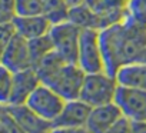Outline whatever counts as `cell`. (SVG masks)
I'll use <instances>...</instances> for the list:
<instances>
[{
	"instance_id": "obj_9",
	"label": "cell",
	"mask_w": 146,
	"mask_h": 133,
	"mask_svg": "<svg viewBox=\"0 0 146 133\" xmlns=\"http://www.w3.org/2000/svg\"><path fill=\"white\" fill-rule=\"evenodd\" d=\"M92 107L80 99L67 100L57 116L52 123V129H73V127H86Z\"/></svg>"
},
{
	"instance_id": "obj_19",
	"label": "cell",
	"mask_w": 146,
	"mask_h": 133,
	"mask_svg": "<svg viewBox=\"0 0 146 133\" xmlns=\"http://www.w3.org/2000/svg\"><path fill=\"white\" fill-rule=\"evenodd\" d=\"M46 5V16L52 22V24H57L69 20V6L64 0H44Z\"/></svg>"
},
{
	"instance_id": "obj_2",
	"label": "cell",
	"mask_w": 146,
	"mask_h": 133,
	"mask_svg": "<svg viewBox=\"0 0 146 133\" xmlns=\"http://www.w3.org/2000/svg\"><path fill=\"white\" fill-rule=\"evenodd\" d=\"M117 89L119 83L116 77L106 72L86 75L79 99L88 103L90 107L109 105L115 102Z\"/></svg>"
},
{
	"instance_id": "obj_12",
	"label": "cell",
	"mask_w": 146,
	"mask_h": 133,
	"mask_svg": "<svg viewBox=\"0 0 146 133\" xmlns=\"http://www.w3.org/2000/svg\"><path fill=\"white\" fill-rule=\"evenodd\" d=\"M40 77L36 72V69H26L22 72L15 73L13 76V89L10 96L9 106H20L26 105L32 93L37 89L40 85Z\"/></svg>"
},
{
	"instance_id": "obj_23",
	"label": "cell",
	"mask_w": 146,
	"mask_h": 133,
	"mask_svg": "<svg viewBox=\"0 0 146 133\" xmlns=\"http://www.w3.org/2000/svg\"><path fill=\"white\" fill-rule=\"evenodd\" d=\"M108 133H135L133 132V123L123 116L120 120H117L113 124V127Z\"/></svg>"
},
{
	"instance_id": "obj_7",
	"label": "cell",
	"mask_w": 146,
	"mask_h": 133,
	"mask_svg": "<svg viewBox=\"0 0 146 133\" xmlns=\"http://www.w3.org/2000/svg\"><path fill=\"white\" fill-rule=\"evenodd\" d=\"M115 103L130 122H146V90L119 86Z\"/></svg>"
},
{
	"instance_id": "obj_22",
	"label": "cell",
	"mask_w": 146,
	"mask_h": 133,
	"mask_svg": "<svg viewBox=\"0 0 146 133\" xmlns=\"http://www.w3.org/2000/svg\"><path fill=\"white\" fill-rule=\"evenodd\" d=\"M16 36V29L13 26L12 19L6 22H0V57H2L5 49L9 46V43Z\"/></svg>"
},
{
	"instance_id": "obj_17",
	"label": "cell",
	"mask_w": 146,
	"mask_h": 133,
	"mask_svg": "<svg viewBox=\"0 0 146 133\" xmlns=\"http://www.w3.org/2000/svg\"><path fill=\"white\" fill-rule=\"evenodd\" d=\"M29 42V50H30V57H32V64L33 69L47 56L53 52V44L50 40V36H42L33 40H27Z\"/></svg>"
},
{
	"instance_id": "obj_4",
	"label": "cell",
	"mask_w": 146,
	"mask_h": 133,
	"mask_svg": "<svg viewBox=\"0 0 146 133\" xmlns=\"http://www.w3.org/2000/svg\"><path fill=\"white\" fill-rule=\"evenodd\" d=\"M76 64L86 75L106 72L105 57L100 43V30L82 29Z\"/></svg>"
},
{
	"instance_id": "obj_20",
	"label": "cell",
	"mask_w": 146,
	"mask_h": 133,
	"mask_svg": "<svg viewBox=\"0 0 146 133\" xmlns=\"http://www.w3.org/2000/svg\"><path fill=\"white\" fill-rule=\"evenodd\" d=\"M125 19L146 29V0H129Z\"/></svg>"
},
{
	"instance_id": "obj_15",
	"label": "cell",
	"mask_w": 146,
	"mask_h": 133,
	"mask_svg": "<svg viewBox=\"0 0 146 133\" xmlns=\"http://www.w3.org/2000/svg\"><path fill=\"white\" fill-rule=\"evenodd\" d=\"M115 77L119 86L122 87L146 90V63L145 62L127 63L116 72Z\"/></svg>"
},
{
	"instance_id": "obj_1",
	"label": "cell",
	"mask_w": 146,
	"mask_h": 133,
	"mask_svg": "<svg viewBox=\"0 0 146 133\" xmlns=\"http://www.w3.org/2000/svg\"><path fill=\"white\" fill-rule=\"evenodd\" d=\"M106 73L115 76L122 66L140 62L146 50V29L125 19L100 30Z\"/></svg>"
},
{
	"instance_id": "obj_6",
	"label": "cell",
	"mask_w": 146,
	"mask_h": 133,
	"mask_svg": "<svg viewBox=\"0 0 146 133\" xmlns=\"http://www.w3.org/2000/svg\"><path fill=\"white\" fill-rule=\"evenodd\" d=\"M67 100H64L52 87L40 83L37 89L32 93L26 105L42 119H44L49 123H53L60 114Z\"/></svg>"
},
{
	"instance_id": "obj_16",
	"label": "cell",
	"mask_w": 146,
	"mask_h": 133,
	"mask_svg": "<svg viewBox=\"0 0 146 133\" xmlns=\"http://www.w3.org/2000/svg\"><path fill=\"white\" fill-rule=\"evenodd\" d=\"M69 22L75 23L80 29L100 30V22L96 13H93L86 5L75 6L69 9Z\"/></svg>"
},
{
	"instance_id": "obj_14",
	"label": "cell",
	"mask_w": 146,
	"mask_h": 133,
	"mask_svg": "<svg viewBox=\"0 0 146 133\" xmlns=\"http://www.w3.org/2000/svg\"><path fill=\"white\" fill-rule=\"evenodd\" d=\"M12 22L16 29V34L22 36L26 40H33V39L49 34V32L53 26L46 15L27 16V17L13 16Z\"/></svg>"
},
{
	"instance_id": "obj_25",
	"label": "cell",
	"mask_w": 146,
	"mask_h": 133,
	"mask_svg": "<svg viewBox=\"0 0 146 133\" xmlns=\"http://www.w3.org/2000/svg\"><path fill=\"white\" fill-rule=\"evenodd\" d=\"M133 132L135 133H146V122H135L133 123Z\"/></svg>"
},
{
	"instance_id": "obj_28",
	"label": "cell",
	"mask_w": 146,
	"mask_h": 133,
	"mask_svg": "<svg viewBox=\"0 0 146 133\" xmlns=\"http://www.w3.org/2000/svg\"><path fill=\"white\" fill-rule=\"evenodd\" d=\"M140 62H145V63H146V50H145V54H143V57H142Z\"/></svg>"
},
{
	"instance_id": "obj_21",
	"label": "cell",
	"mask_w": 146,
	"mask_h": 133,
	"mask_svg": "<svg viewBox=\"0 0 146 133\" xmlns=\"http://www.w3.org/2000/svg\"><path fill=\"white\" fill-rule=\"evenodd\" d=\"M15 73L0 63V106H9Z\"/></svg>"
},
{
	"instance_id": "obj_10",
	"label": "cell",
	"mask_w": 146,
	"mask_h": 133,
	"mask_svg": "<svg viewBox=\"0 0 146 133\" xmlns=\"http://www.w3.org/2000/svg\"><path fill=\"white\" fill-rule=\"evenodd\" d=\"M129 0H86V6L98 15L100 30L125 20Z\"/></svg>"
},
{
	"instance_id": "obj_18",
	"label": "cell",
	"mask_w": 146,
	"mask_h": 133,
	"mask_svg": "<svg viewBox=\"0 0 146 133\" xmlns=\"http://www.w3.org/2000/svg\"><path fill=\"white\" fill-rule=\"evenodd\" d=\"M46 13L44 0H15V16H40Z\"/></svg>"
},
{
	"instance_id": "obj_5",
	"label": "cell",
	"mask_w": 146,
	"mask_h": 133,
	"mask_svg": "<svg viewBox=\"0 0 146 133\" xmlns=\"http://www.w3.org/2000/svg\"><path fill=\"white\" fill-rule=\"evenodd\" d=\"M80 34H82V29L69 20L53 24L49 32L53 44V52L67 63H76Z\"/></svg>"
},
{
	"instance_id": "obj_3",
	"label": "cell",
	"mask_w": 146,
	"mask_h": 133,
	"mask_svg": "<svg viewBox=\"0 0 146 133\" xmlns=\"http://www.w3.org/2000/svg\"><path fill=\"white\" fill-rule=\"evenodd\" d=\"M85 76L86 73L76 63H63L42 83L52 87L64 100H75L80 97Z\"/></svg>"
},
{
	"instance_id": "obj_13",
	"label": "cell",
	"mask_w": 146,
	"mask_h": 133,
	"mask_svg": "<svg viewBox=\"0 0 146 133\" xmlns=\"http://www.w3.org/2000/svg\"><path fill=\"white\" fill-rule=\"evenodd\" d=\"M123 117L122 110L113 102L109 105L92 107L86 127L90 133H108L113 124Z\"/></svg>"
},
{
	"instance_id": "obj_24",
	"label": "cell",
	"mask_w": 146,
	"mask_h": 133,
	"mask_svg": "<svg viewBox=\"0 0 146 133\" xmlns=\"http://www.w3.org/2000/svg\"><path fill=\"white\" fill-rule=\"evenodd\" d=\"M50 133H90L88 127H73V129H52Z\"/></svg>"
},
{
	"instance_id": "obj_26",
	"label": "cell",
	"mask_w": 146,
	"mask_h": 133,
	"mask_svg": "<svg viewBox=\"0 0 146 133\" xmlns=\"http://www.w3.org/2000/svg\"><path fill=\"white\" fill-rule=\"evenodd\" d=\"M66 5L69 7H75V6H80V5H85L86 0H64Z\"/></svg>"
},
{
	"instance_id": "obj_11",
	"label": "cell",
	"mask_w": 146,
	"mask_h": 133,
	"mask_svg": "<svg viewBox=\"0 0 146 133\" xmlns=\"http://www.w3.org/2000/svg\"><path fill=\"white\" fill-rule=\"evenodd\" d=\"M9 114L16 122L23 133H50L52 123L36 114L27 105L20 106H6Z\"/></svg>"
},
{
	"instance_id": "obj_8",
	"label": "cell",
	"mask_w": 146,
	"mask_h": 133,
	"mask_svg": "<svg viewBox=\"0 0 146 133\" xmlns=\"http://www.w3.org/2000/svg\"><path fill=\"white\" fill-rule=\"evenodd\" d=\"M0 63L13 73L32 69V57H30V50H29V42L23 39L22 36L16 34L13 40L9 43V46L5 49Z\"/></svg>"
},
{
	"instance_id": "obj_27",
	"label": "cell",
	"mask_w": 146,
	"mask_h": 133,
	"mask_svg": "<svg viewBox=\"0 0 146 133\" xmlns=\"http://www.w3.org/2000/svg\"><path fill=\"white\" fill-rule=\"evenodd\" d=\"M0 133H9V132L6 130V127H5L2 123H0Z\"/></svg>"
}]
</instances>
